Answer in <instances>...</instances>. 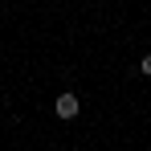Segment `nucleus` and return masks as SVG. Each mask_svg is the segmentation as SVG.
Here are the masks:
<instances>
[{"mask_svg": "<svg viewBox=\"0 0 151 151\" xmlns=\"http://www.w3.org/2000/svg\"><path fill=\"white\" fill-rule=\"evenodd\" d=\"M53 110H57V119H65V123H70V119H78L82 102H78L74 90H61V94H57V102H53Z\"/></svg>", "mask_w": 151, "mask_h": 151, "instance_id": "1", "label": "nucleus"}, {"mask_svg": "<svg viewBox=\"0 0 151 151\" xmlns=\"http://www.w3.org/2000/svg\"><path fill=\"white\" fill-rule=\"evenodd\" d=\"M139 74L151 78V53H143V57H139Z\"/></svg>", "mask_w": 151, "mask_h": 151, "instance_id": "2", "label": "nucleus"}]
</instances>
